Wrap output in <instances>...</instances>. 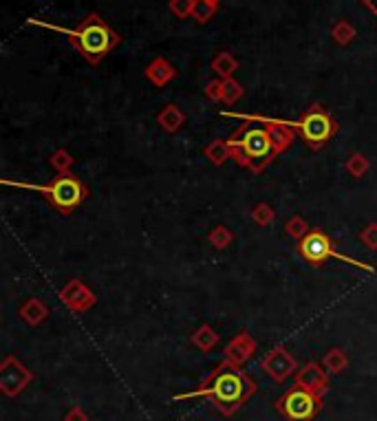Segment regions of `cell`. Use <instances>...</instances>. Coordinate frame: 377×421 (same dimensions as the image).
Here are the masks:
<instances>
[{
    "label": "cell",
    "instance_id": "obj_1",
    "mask_svg": "<svg viewBox=\"0 0 377 421\" xmlns=\"http://www.w3.org/2000/svg\"><path fill=\"white\" fill-rule=\"evenodd\" d=\"M57 31H62L69 35L71 43L82 51V55L91 62H97V60H102L115 45H117V35L115 31L104 23L102 18L91 13L86 16L82 23H79L73 31L62 29V27H55Z\"/></svg>",
    "mask_w": 377,
    "mask_h": 421
},
{
    "label": "cell",
    "instance_id": "obj_2",
    "mask_svg": "<svg viewBox=\"0 0 377 421\" xmlns=\"http://www.w3.org/2000/svg\"><path fill=\"white\" fill-rule=\"evenodd\" d=\"M249 393H252V382L245 375L234 373V371L221 373L212 382V388H210V395L216 399V404L230 406V408L245 402Z\"/></svg>",
    "mask_w": 377,
    "mask_h": 421
},
{
    "label": "cell",
    "instance_id": "obj_3",
    "mask_svg": "<svg viewBox=\"0 0 377 421\" xmlns=\"http://www.w3.org/2000/svg\"><path fill=\"white\" fill-rule=\"evenodd\" d=\"M234 146L241 150L243 157L256 159V162H265V159H269V155H271L274 142H271V135L265 128H258V126L247 128L245 126L236 135Z\"/></svg>",
    "mask_w": 377,
    "mask_h": 421
},
{
    "label": "cell",
    "instance_id": "obj_4",
    "mask_svg": "<svg viewBox=\"0 0 377 421\" xmlns=\"http://www.w3.org/2000/svg\"><path fill=\"white\" fill-rule=\"evenodd\" d=\"M45 192L49 196V201L57 210H62V212L73 210L79 201H82V196H84L82 184H79L75 176H69V174L57 176L49 188H45Z\"/></svg>",
    "mask_w": 377,
    "mask_h": 421
},
{
    "label": "cell",
    "instance_id": "obj_5",
    "mask_svg": "<svg viewBox=\"0 0 377 421\" xmlns=\"http://www.w3.org/2000/svg\"><path fill=\"white\" fill-rule=\"evenodd\" d=\"M281 410L291 421H309L317 412V399H315L313 391L298 386L281 399Z\"/></svg>",
    "mask_w": 377,
    "mask_h": 421
},
{
    "label": "cell",
    "instance_id": "obj_6",
    "mask_svg": "<svg viewBox=\"0 0 377 421\" xmlns=\"http://www.w3.org/2000/svg\"><path fill=\"white\" fill-rule=\"evenodd\" d=\"M300 133L303 137L307 139V142L311 146H320L325 144L327 139L331 137L333 133V122H331V117L325 115L322 111H309L305 117H303V122H300Z\"/></svg>",
    "mask_w": 377,
    "mask_h": 421
},
{
    "label": "cell",
    "instance_id": "obj_7",
    "mask_svg": "<svg viewBox=\"0 0 377 421\" xmlns=\"http://www.w3.org/2000/svg\"><path fill=\"white\" fill-rule=\"evenodd\" d=\"M300 252H303V256H305L307 260H311V263H322L325 258H340V260H344V263H349V265H357V263H353V260H349V258H344V256L337 254V252L331 247L329 238H327L325 234H320V232L307 234V236L300 240Z\"/></svg>",
    "mask_w": 377,
    "mask_h": 421
},
{
    "label": "cell",
    "instance_id": "obj_8",
    "mask_svg": "<svg viewBox=\"0 0 377 421\" xmlns=\"http://www.w3.org/2000/svg\"><path fill=\"white\" fill-rule=\"evenodd\" d=\"M298 384H300L303 388H307V391H317V388H322L325 386V375L320 373V369L317 366H313V364H309L303 373H300V377H298Z\"/></svg>",
    "mask_w": 377,
    "mask_h": 421
},
{
    "label": "cell",
    "instance_id": "obj_9",
    "mask_svg": "<svg viewBox=\"0 0 377 421\" xmlns=\"http://www.w3.org/2000/svg\"><path fill=\"white\" fill-rule=\"evenodd\" d=\"M267 369H269V373L276 377V379H285L289 373H291V369H293V362L291 359L285 355V351H283V355H274L269 362H267Z\"/></svg>",
    "mask_w": 377,
    "mask_h": 421
},
{
    "label": "cell",
    "instance_id": "obj_10",
    "mask_svg": "<svg viewBox=\"0 0 377 421\" xmlns=\"http://www.w3.org/2000/svg\"><path fill=\"white\" fill-rule=\"evenodd\" d=\"M192 13H194V18L196 20H208L212 13H214V5L212 3H208V0H198V3L194 5V9H192Z\"/></svg>",
    "mask_w": 377,
    "mask_h": 421
},
{
    "label": "cell",
    "instance_id": "obj_11",
    "mask_svg": "<svg viewBox=\"0 0 377 421\" xmlns=\"http://www.w3.org/2000/svg\"><path fill=\"white\" fill-rule=\"evenodd\" d=\"M190 9H194L192 0H172V11L179 16H186Z\"/></svg>",
    "mask_w": 377,
    "mask_h": 421
},
{
    "label": "cell",
    "instance_id": "obj_12",
    "mask_svg": "<svg viewBox=\"0 0 377 421\" xmlns=\"http://www.w3.org/2000/svg\"><path fill=\"white\" fill-rule=\"evenodd\" d=\"M67 421H84V417H82V415H79V412L75 410L73 415H69V419H67Z\"/></svg>",
    "mask_w": 377,
    "mask_h": 421
},
{
    "label": "cell",
    "instance_id": "obj_13",
    "mask_svg": "<svg viewBox=\"0 0 377 421\" xmlns=\"http://www.w3.org/2000/svg\"><path fill=\"white\" fill-rule=\"evenodd\" d=\"M362 3H364V5H368V7L377 13V0H362Z\"/></svg>",
    "mask_w": 377,
    "mask_h": 421
},
{
    "label": "cell",
    "instance_id": "obj_14",
    "mask_svg": "<svg viewBox=\"0 0 377 421\" xmlns=\"http://www.w3.org/2000/svg\"><path fill=\"white\" fill-rule=\"evenodd\" d=\"M208 3H212V5H216V3H218V0H208Z\"/></svg>",
    "mask_w": 377,
    "mask_h": 421
}]
</instances>
